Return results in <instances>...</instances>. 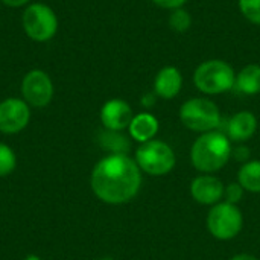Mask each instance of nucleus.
Instances as JSON below:
<instances>
[{"label": "nucleus", "instance_id": "f257e3e1", "mask_svg": "<svg viewBox=\"0 0 260 260\" xmlns=\"http://www.w3.org/2000/svg\"><path fill=\"white\" fill-rule=\"evenodd\" d=\"M90 186L102 203L120 206L129 203L139 193L142 171L128 154H108L94 165Z\"/></svg>", "mask_w": 260, "mask_h": 260}, {"label": "nucleus", "instance_id": "f03ea898", "mask_svg": "<svg viewBox=\"0 0 260 260\" xmlns=\"http://www.w3.org/2000/svg\"><path fill=\"white\" fill-rule=\"evenodd\" d=\"M232 142L219 129L201 134L190 149V160L197 171L213 174L222 169L232 157Z\"/></svg>", "mask_w": 260, "mask_h": 260}, {"label": "nucleus", "instance_id": "7ed1b4c3", "mask_svg": "<svg viewBox=\"0 0 260 260\" xmlns=\"http://www.w3.org/2000/svg\"><path fill=\"white\" fill-rule=\"evenodd\" d=\"M236 73L233 67L222 59H207L201 62L193 73L195 87L204 94H221L235 88Z\"/></svg>", "mask_w": 260, "mask_h": 260}, {"label": "nucleus", "instance_id": "20e7f679", "mask_svg": "<svg viewBox=\"0 0 260 260\" xmlns=\"http://www.w3.org/2000/svg\"><path fill=\"white\" fill-rule=\"evenodd\" d=\"M183 125L195 133H210L219 128L221 113L215 102L207 98H192L180 108Z\"/></svg>", "mask_w": 260, "mask_h": 260}, {"label": "nucleus", "instance_id": "39448f33", "mask_svg": "<svg viewBox=\"0 0 260 260\" xmlns=\"http://www.w3.org/2000/svg\"><path fill=\"white\" fill-rule=\"evenodd\" d=\"M134 160L142 172L154 177L169 174L177 163L175 152L168 143L161 140H149L142 143L136 151Z\"/></svg>", "mask_w": 260, "mask_h": 260}, {"label": "nucleus", "instance_id": "423d86ee", "mask_svg": "<svg viewBox=\"0 0 260 260\" xmlns=\"http://www.w3.org/2000/svg\"><path fill=\"white\" fill-rule=\"evenodd\" d=\"M207 230L218 241H230L236 238L244 225V216L236 204L221 201L212 206L207 215Z\"/></svg>", "mask_w": 260, "mask_h": 260}, {"label": "nucleus", "instance_id": "0eeeda50", "mask_svg": "<svg viewBox=\"0 0 260 260\" xmlns=\"http://www.w3.org/2000/svg\"><path fill=\"white\" fill-rule=\"evenodd\" d=\"M26 35L38 43L52 40L58 30V17L55 11L44 3L29 5L21 17Z\"/></svg>", "mask_w": 260, "mask_h": 260}, {"label": "nucleus", "instance_id": "6e6552de", "mask_svg": "<svg viewBox=\"0 0 260 260\" xmlns=\"http://www.w3.org/2000/svg\"><path fill=\"white\" fill-rule=\"evenodd\" d=\"M21 99L34 108H44L53 98V82L40 69L29 70L21 81Z\"/></svg>", "mask_w": 260, "mask_h": 260}, {"label": "nucleus", "instance_id": "1a4fd4ad", "mask_svg": "<svg viewBox=\"0 0 260 260\" xmlns=\"http://www.w3.org/2000/svg\"><path fill=\"white\" fill-rule=\"evenodd\" d=\"M30 120V107L20 98H8L0 102V133L17 134Z\"/></svg>", "mask_w": 260, "mask_h": 260}, {"label": "nucleus", "instance_id": "9d476101", "mask_svg": "<svg viewBox=\"0 0 260 260\" xmlns=\"http://www.w3.org/2000/svg\"><path fill=\"white\" fill-rule=\"evenodd\" d=\"M133 117V110L123 99H110L101 108V122L104 128L110 131L128 129Z\"/></svg>", "mask_w": 260, "mask_h": 260}, {"label": "nucleus", "instance_id": "9b49d317", "mask_svg": "<svg viewBox=\"0 0 260 260\" xmlns=\"http://www.w3.org/2000/svg\"><path fill=\"white\" fill-rule=\"evenodd\" d=\"M225 187L222 181L213 175L204 174L197 177L190 184V193L193 200L203 206H215L224 198Z\"/></svg>", "mask_w": 260, "mask_h": 260}, {"label": "nucleus", "instance_id": "f8f14e48", "mask_svg": "<svg viewBox=\"0 0 260 260\" xmlns=\"http://www.w3.org/2000/svg\"><path fill=\"white\" fill-rule=\"evenodd\" d=\"M183 87V75L174 66L163 67L154 79V93L161 99H174Z\"/></svg>", "mask_w": 260, "mask_h": 260}, {"label": "nucleus", "instance_id": "ddd939ff", "mask_svg": "<svg viewBox=\"0 0 260 260\" xmlns=\"http://www.w3.org/2000/svg\"><path fill=\"white\" fill-rule=\"evenodd\" d=\"M257 129V119L251 111L236 113L227 123V137L233 142L250 140Z\"/></svg>", "mask_w": 260, "mask_h": 260}, {"label": "nucleus", "instance_id": "4468645a", "mask_svg": "<svg viewBox=\"0 0 260 260\" xmlns=\"http://www.w3.org/2000/svg\"><path fill=\"white\" fill-rule=\"evenodd\" d=\"M158 120L151 113H139L133 117L128 133L131 139H134L139 143H146L149 140H154V137L158 133Z\"/></svg>", "mask_w": 260, "mask_h": 260}, {"label": "nucleus", "instance_id": "2eb2a0df", "mask_svg": "<svg viewBox=\"0 0 260 260\" xmlns=\"http://www.w3.org/2000/svg\"><path fill=\"white\" fill-rule=\"evenodd\" d=\"M235 88L241 94L254 96L260 93V66L259 64H248L239 70L236 75Z\"/></svg>", "mask_w": 260, "mask_h": 260}, {"label": "nucleus", "instance_id": "dca6fc26", "mask_svg": "<svg viewBox=\"0 0 260 260\" xmlns=\"http://www.w3.org/2000/svg\"><path fill=\"white\" fill-rule=\"evenodd\" d=\"M238 183L244 187V190L260 193V161L251 160L242 165L238 174Z\"/></svg>", "mask_w": 260, "mask_h": 260}, {"label": "nucleus", "instance_id": "f3484780", "mask_svg": "<svg viewBox=\"0 0 260 260\" xmlns=\"http://www.w3.org/2000/svg\"><path fill=\"white\" fill-rule=\"evenodd\" d=\"M101 146L108 149L110 154H128L131 145L129 140L122 134V131H110L105 129L99 136Z\"/></svg>", "mask_w": 260, "mask_h": 260}, {"label": "nucleus", "instance_id": "a211bd4d", "mask_svg": "<svg viewBox=\"0 0 260 260\" xmlns=\"http://www.w3.org/2000/svg\"><path fill=\"white\" fill-rule=\"evenodd\" d=\"M17 166V155L11 146L0 142V178L8 177Z\"/></svg>", "mask_w": 260, "mask_h": 260}, {"label": "nucleus", "instance_id": "6ab92c4d", "mask_svg": "<svg viewBox=\"0 0 260 260\" xmlns=\"http://www.w3.org/2000/svg\"><path fill=\"white\" fill-rule=\"evenodd\" d=\"M192 24V17L184 8L174 9L169 15V27L175 32H186Z\"/></svg>", "mask_w": 260, "mask_h": 260}, {"label": "nucleus", "instance_id": "aec40b11", "mask_svg": "<svg viewBox=\"0 0 260 260\" xmlns=\"http://www.w3.org/2000/svg\"><path fill=\"white\" fill-rule=\"evenodd\" d=\"M239 9L250 23L260 26V0H239Z\"/></svg>", "mask_w": 260, "mask_h": 260}, {"label": "nucleus", "instance_id": "412c9836", "mask_svg": "<svg viewBox=\"0 0 260 260\" xmlns=\"http://www.w3.org/2000/svg\"><path fill=\"white\" fill-rule=\"evenodd\" d=\"M244 192L245 190L239 183H232L225 187V192H224L225 201L230 204H238L244 198Z\"/></svg>", "mask_w": 260, "mask_h": 260}, {"label": "nucleus", "instance_id": "4be33fe9", "mask_svg": "<svg viewBox=\"0 0 260 260\" xmlns=\"http://www.w3.org/2000/svg\"><path fill=\"white\" fill-rule=\"evenodd\" d=\"M151 2L163 9H171V11L183 8L187 3V0H151Z\"/></svg>", "mask_w": 260, "mask_h": 260}, {"label": "nucleus", "instance_id": "5701e85b", "mask_svg": "<svg viewBox=\"0 0 260 260\" xmlns=\"http://www.w3.org/2000/svg\"><path fill=\"white\" fill-rule=\"evenodd\" d=\"M232 157H235L238 161L247 163L248 161V157H250V149L245 148V146H238L236 149H232Z\"/></svg>", "mask_w": 260, "mask_h": 260}, {"label": "nucleus", "instance_id": "b1692460", "mask_svg": "<svg viewBox=\"0 0 260 260\" xmlns=\"http://www.w3.org/2000/svg\"><path fill=\"white\" fill-rule=\"evenodd\" d=\"M2 2L9 8H21V6L27 5L30 0H2Z\"/></svg>", "mask_w": 260, "mask_h": 260}, {"label": "nucleus", "instance_id": "393cba45", "mask_svg": "<svg viewBox=\"0 0 260 260\" xmlns=\"http://www.w3.org/2000/svg\"><path fill=\"white\" fill-rule=\"evenodd\" d=\"M155 98H157V94L154 93V94H145L143 96V99H142V104L146 107V108H149V107H152L154 104H155Z\"/></svg>", "mask_w": 260, "mask_h": 260}, {"label": "nucleus", "instance_id": "a878e982", "mask_svg": "<svg viewBox=\"0 0 260 260\" xmlns=\"http://www.w3.org/2000/svg\"><path fill=\"white\" fill-rule=\"evenodd\" d=\"M230 260H259L257 257L251 256V254H238V256H233Z\"/></svg>", "mask_w": 260, "mask_h": 260}, {"label": "nucleus", "instance_id": "bb28decb", "mask_svg": "<svg viewBox=\"0 0 260 260\" xmlns=\"http://www.w3.org/2000/svg\"><path fill=\"white\" fill-rule=\"evenodd\" d=\"M24 260H41V259H40L38 256H35V254H29V256H27Z\"/></svg>", "mask_w": 260, "mask_h": 260}, {"label": "nucleus", "instance_id": "cd10ccee", "mask_svg": "<svg viewBox=\"0 0 260 260\" xmlns=\"http://www.w3.org/2000/svg\"><path fill=\"white\" fill-rule=\"evenodd\" d=\"M99 260H114L113 257H102V259H99Z\"/></svg>", "mask_w": 260, "mask_h": 260}]
</instances>
